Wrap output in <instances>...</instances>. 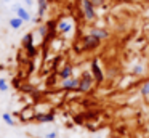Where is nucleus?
I'll use <instances>...</instances> for the list:
<instances>
[{
	"label": "nucleus",
	"instance_id": "1",
	"mask_svg": "<svg viewBox=\"0 0 149 138\" xmlns=\"http://www.w3.org/2000/svg\"><path fill=\"white\" fill-rule=\"evenodd\" d=\"M79 79H80V82H79V88H77L79 93L90 92L91 87H93V83H96V82H95V79H93V76H91V72H84Z\"/></svg>",
	"mask_w": 149,
	"mask_h": 138
},
{
	"label": "nucleus",
	"instance_id": "2",
	"mask_svg": "<svg viewBox=\"0 0 149 138\" xmlns=\"http://www.w3.org/2000/svg\"><path fill=\"white\" fill-rule=\"evenodd\" d=\"M80 43H82V50L84 51H93V50H96V48L101 45V40L96 39L95 35H91V34H87V35L82 37Z\"/></svg>",
	"mask_w": 149,
	"mask_h": 138
},
{
	"label": "nucleus",
	"instance_id": "3",
	"mask_svg": "<svg viewBox=\"0 0 149 138\" xmlns=\"http://www.w3.org/2000/svg\"><path fill=\"white\" fill-rule=\"evenodd\" d=\"M80 8H82V16L85 21H93L96 18V10L91 5V0H80Z\"/></svg>",
	"mask_w": 149,
	"mask_h": 138
},
{
	"label": "nucleus",
	"instance_id": "4",
	"mask_svg": "<svg viewBox=\"0 0 149 138\" xmlns=\"http://www.w3.org/2000/svg\"><path fill=\"white\" fill-rule=\"evenodd\" d=\"M90 72H91V76H93L95 82H96L98 85H100V83H103L104 79H106V76H104V72H103V69H101L100 61H98V60H93V61H91V64H90Z\"/></svg>",
	"mask_w": 149,
	"mask_h": 138
},
{
	"label": "nucleus",
	"instance_id": "5",
	"mask_svg": "<svg viewBox=\"0 0 149 138\" xmlns=\"http://www.w3.org/2000/svg\"><path fill=\"white\" fill-rule=\"evenodd\" d=\"M79 82H80V79H79V77H71V79L61 80V88L66 90V92H77Z\"/></svg>",
	"mask_w": 149,
	"mask_h": 138
},
{
	"label": "nucleus",
	"instance_id": "6",
	"mask_svg": "<svg viewBox=\"0 0 149 138\" xmlns=\"http://www.w3.org/2000/svg\"><path fill=\"white\" fill-rule=\"evenodd\" d=\"M34 120L39 124H47V122H53L55 120V114L53 112H39L34 116Z\"/></svg>",
	"mask_w": 149,
	"mask_h": 138
},
{
	"label": "nucleus",
	"instance_id": "7",
	"mask_svg": "<svg viewBox=\"0 0 149 138\" xmlns=\"http://www.w3.org/2000/svg\"><path fill=\"white\" fill-rule=\"evenodd\" d=\"M58 77L61 80H66V79L74 77V66H72V64H64V66H63V69L58 72Z\"/></svg>",
	"mask_w": 149,
	"mask_h": 138
},
{
	"label": "nucleus",
	"instance_id": "8",
	"mask_svg": "<svg viewBox=\"0 0 149 138\" xmlns=\"http://www.w3.org/2000/svg\"><path fill=\"white\" fill-rule=\"evenodd\" d=\"M90 34L95 35L96 39H100V40H106V39L111 35L109 31H107V29H104V27H91Z\"/></svg>",
	"mask_w": 149,
	"mask_h": 138
},
{
	"label": "nucleus",
	"instance_id": "9",
	"mask_svg": "<svg viewBox=\"0 0 149 138\" xmlns=\"http://www.w3.org/2000/svg\"><path fill=\"white\" fill-rule=\"evenodd\" d=\"M15 13H16V16H18V18H21L24 22H29L31 19H32V18H31V13L27 11V10H24L23 6H19V5L15 6Z\"/></svg>",
	"mask_w": 149,
	"mask_h": 138
},
{
	"label": "nucleus",
	"instance_id": "10",
	"mask_svg": "<svg viewBox=\"0 0 149 138\" xmlns=\"http://www.w3.org/2000/svg\"><path fill=\"white\" fill-rule=\"evenodd\" d=\"M37 3H39V11H37V18L42 19L43 16H45V13H47V8H48L50 0H37Z\"/></svg>",
	"mask_w": 149,
	"mask_h": 138
},
{
	"label": "nucleus",
	"instance_id": "11",
	"mask_svg": "<svg viewBox=\"0 0 149 138\" xmlns=\"http://www.w3.org/2000/svg\"><path fill=\"white\" fill-rule=\"evenodd\" d=\"M72 24L69 21H59L58 24H56V29H58V32H61V34H68L69 31H71Z\"/></svg>",
	"mask_w": 149,
	"mask_h": 138
},
{
	"label": "nucleus",
	"instance_id": "12",
	"mask_svg": "<svg viewBox=\"0 0 149 138\" xmlns=\"http://www.w3.org/2000/svg\"><path fill=\"white\" fill-rule=\"evenodd\" d=\"M21 43H23L24 48L32 47V45H34V34H32V32H27V34L21 39Z\"/></svg>",
	"mask_w": 149,
	"mask_h": 138
},
{
	"label": "nucleus",
	"instance_id": "13",
	"mask_svg": "<svg viewBox=\"0 0 149 138\" xmlns=\"http://www.w3.org/2000/svg\"><path fill=\"white\" fill-rule=\"evenodd\" d=\"M23 24H24V21H23L21 18H18V16H16V18H11V19H10V27L15 29V31L21 29V27H23Z\"/></svg>",
	"mask_w": 149,
	"mask_h": 138
},
{
	"label": "nucleus",
	"instance_id": "14",
	"mask_svg": "<svg viewBox=\"0 0 149 138\" xmlns=\"http://www.w3.org/2000/svg\"><path fill=\"white\" fill-rule=\"evenodd\" d=\"M2 119H3V122L7 125H10V127H13V125L16 124V122H15V119H13V116H11L10 112H3V114H2Z\"/></svg>",
	"mask_w": 149,
	"mask_h": 138
},
{
	"label": "nucleus",
	"instance_id": "15",
	"mask_svg": "<svg viewBox=\"0 0 149 138\" xmlns=\"http://www.w3.org/2000/svg\"><path fill=\"white\" fill-rule=\"evenodd\" d=\"M26 53H27V58L34 60V58L37 56V48L34 47V45H32V47H27V48H26Z\"/></svg>",
	"mask_w": 149,
	"mask_h": 138
},
{
	"label": "nucleus",
	"instance_id": "16",
	"mask_svg": "<svg viewBox=\"0 0 149 138\" xmlns=\"http://www.w3.org/2000/svg\"><path fill=\"white\" fill-rule=\"evenodd\" d=\"M37 32H39V34L42 35L43 39H45L47 35H48V26H47V24H42V26H39V29H37Z\"/></svg>",
	"mask_w": 149,
	"mask_h": 138
},
{
	"label": "nucleus",
	"instance_id": "17",
	"mask_svg": "<svg viewBox=\"0 0 149 138\" xmlns=\"http://www.w3.org/2000/svg\"><path fill=\"white\" fill-rule=\"evenodd\" d=\"M141 95L146 96V98L149 96V79L146 80L144 83H143V87H141Z\"/></svg>",
	"mask_w": 149,
	"mask_h": 138
},
{
	"label": "nucleus",
	"instance_id": "18",
	"mask_svg": "<svg viewBox=\"0 0 149 138\" xmlns=\"http://www.w3.org/2000/svg\"><path fill=\"white\" fill-rule=\"evenodd\" d=\"M0 92H8V82L3 77H0Z\"/></svg>",
	"mask_w": 149,
	"mask_h": 138
},
{
	"label": "nucleus",
	"instance_id": "19",
	"mask_svg": "<svg viewBox=\"0 0 149 138\" xmlns=\"http://www.w3.org/2000/svg\"><path fill=\"white\" fill-rule=\"evenodd\" d=\"M104 2H106V0H91V5L95 6V10H96V8H101V6L104 5Z\"/></svg>",
	"mask_w": 149,
	"mask_h": 138
},
{
	"label": "nucleus",
	"instance_id": "20",
	"mask_svg": "<svg viewBox=\"0 0 149 138\" xmlns=\"http://www.w3.org/2000/svg\"><path fill=\"white\" fill-rule=\"evenodd\" d=\"M43 138H59V133L56 130H53V132H50V133H45Z\"/></svg>",
	"mask_w": 149,
	"mask_h": 138
},
{
	"label": "nucleus",
	"instance_id": "21",
	"mask_svg": "<svg viewBox=\"0 0 149 138\" xmlns=\"http://www.w3.org/2000/svg\"><path fill=\"white\" fill-rule=\"evenodd\" d=\"M143 71H144V69H143L141 66H136L135 69H133V72H135V74H143Z\"/></svg>",
	"mask_w": 149,
	"mask_h": 138
},
{
	"label": "nucleus",
	"instance_id": "22",
	"mask_svg": "<svg viewBox=\"0 0 149 138\" xmlns=\"http://www.w3.org/2000/svg\"><path fill=\"white\" fill-rule=\"evenodd\" d=\"M24 2H26L27 5H32V0H24Z\"/></svg>",
	"mask_w": 149,
	"mask_h": 138
},
{
	"label": "nucleus",
	"instance_id": "23",
	"mask_svg": "<svg viewBox=\"0 0 149 138\" xmlns=\"http://www.w3.org/2000/svg\"><path fill=\"white\" fill-rule=\"evenodd\" d=\"M5 2H10V0H5Z\"/></svg>",
	"mask_w": 149,
	"mask_h": 138
},
{
	"label": "nucleus",
	"instance_id": "24",
	"mask_svg": "<svg viewBox=\"0 0 149 138\" xmlns=\"http://www.w3.org/2000/svg\"><path fill=\"white\" fill-rule=\"evenodd\" d=\"M144 2H149V0H144Z\"/></svg>",
	"mask_w": 149,
	"mask_h": 138
},
{
	"label": "nucleus",
	"instance_id": "25",
	"mask_svg": "<svg viewBox=\"0 0 149 138\" xmlns=\"http://www.w3.org/2000/svg\"><path fill=\"white\" fill-rule=\"evenodd\" d=\"M127 2H128V0H127Z\"/></svg>",
	"mask_w": 149,
	"mask_h": 138
}]
</instances>
